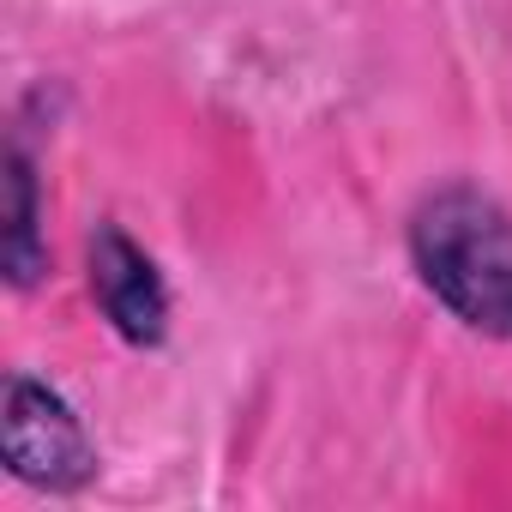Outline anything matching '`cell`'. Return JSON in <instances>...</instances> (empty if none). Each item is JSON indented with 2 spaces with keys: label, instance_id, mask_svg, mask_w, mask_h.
Listing matches in <instances>:
<instances>
[{
  "label": "cell",
  "instance_id": "1",
  "mask_svg": "<svg viewBox=\"0 0 512 512\" xmlns=\"http://www.w3.org/2000/svg\"><path fill=\"white\" fill-rule=\"evenodd\" d=\"M422 290L470 332L512 344V211L476 181H440L404 223Z\"/></svg>",
  "mask_w": 512,
  "mask_h": 512
},
{
  "label": "cell",
  "instance_id": "2",
  "mask_svg": "<svg viewBox=\"0 0 512 512\" xmlns=\"http://www.w3.org/2000/svg\"><path fill=\"white\" fill-rule=\"evenodd\" d=\"M0 458L25 488L43 494H79L103 476V452L85 428V416L67 404L61 386L37 374L7 380V404H0Z\"/></svg>",
  "mask_w": 512,
  "mask_h": 512
},
{
  "label": "cell",
  "instance_id": "3",
  "mask_svg": "<svg viewBox=\"0 0 512 512\" xmlns=\"http://www.w3.org/2000/svg\"><path fill=\"white\" fill-rule=\"evenodd\" d=\"M85 284H91V302L97 314L109 320V332L133 350H163L169 344V278L157 272L151 253L115 223L103 217L91 235H85Z\"/></svg>",
  "mask_w": 512,
  "mask_h": 512
},
{
  "label": "cell",
  "instance_id": "4",
  "mask_svg": "<svg viewBox=\"0 0 512 512\" xmlns=\"http://www.w3.org/2000/svg\"><path fill=\"white\" fill-rule=\"evenodd\" d=\"M43 109V85L19 103L13 133H7V229H0V266H7L13 290H37L49 278V199H43V151H37V121Z\"/></svg>",
  "mask_w": 512,
  "mask_h": 512
}]
</instances>
